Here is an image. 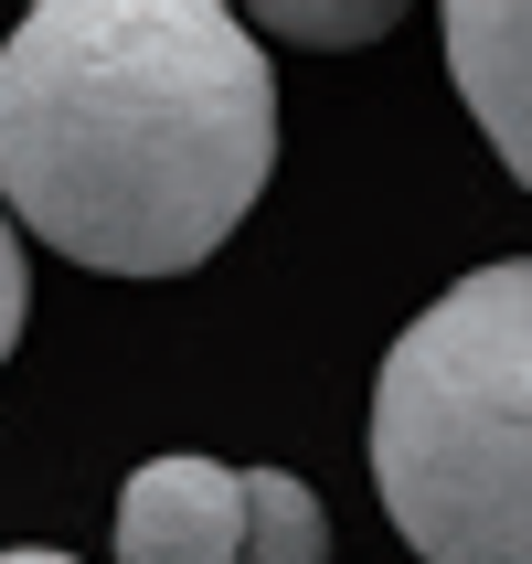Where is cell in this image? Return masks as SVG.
<instances>
[{"label":"cell","instance_id":"1","mask_svg":"<svg viewBox=\"0 0 532 564\" xmlns=\"http://www.w3.org/2000/svg\"><path fill=\"white\" fill-rule=\"evenodd\" d=\"M278 171V64L224 0H43L0 43V214L96 278H182Z\"/></svg>","mask_w":532,"mask_h":564},{"label":"cell","instance_id":"2","mask_svg":"<svg viewBox=\"0 0 532 564\" xmlns=\"http://www.w3.org/2000/svg\"><path fill=\"white\" fill-rule=\"evenodd\" d=\"M373 490L415 564H532V256L458 278L394 330Z\"/></svg>","mask_w":532,"mask_h":564},{"label":"cell","instance_id":"3","mask_svg":"<svg viewBox=\"0 0 532 564\" xmlns=\"http://www.w3.org/2000/svg\"><path fill=\"white\" fill-rule=\"evenodd\" d=\"M447 75L501 171L532 192V0H447Z\"/></svg>","mask_w":532,"mask_h":564},{"label":"cell","instance_id":"4","mask_svg":"<svg viewBox=\"0 0 532 564\" xmlns=\"http://www.w3.org/2000/svg\"><path fill=\"white\" fill-rule=\"evenodd\" d=\"M118 564H235V469L150 458L118 490Z\"/></svg>","mask_w":532,"mask_h":564},{"label":"cell","instance_id":"5","mask_svg":"<svg viewBox=\"0 0 532 564\" xmlns=\"http://www.w3.org/2000/svg\"><path fill=\"white\" fill-rule=\"evenodd\" d=\"M235 564H330V511L310 501V479L287 469L235 479Z\"/></svg>","mask_w":532,"mask_h":564},{"label":"cell","instance_id":"6","mask_svg":"<svg viewBox=\"0 0 532 564\" xmlns=\"http://www.w3.org/2000/svg\"><path fill=\"white\" fill-rule=\"evenodd\" d=\"M246 32H287V43H373V32H394V11L383 0H362V11H310V0H256V11H235Z\"/></svg>","mask_w":532,"mask_h":564},{"label":"cell","instance_id":"7","mask_svg":"<svg viewBox=\"0 0 532 564\" xmlns=\"http://www.w3.org/2000/svg\"><path fill=\"white\" fill-rule=\"evenodd\" d=\"M22 319H32V267H22L11 214H0V362H11V341H22Z\"/></svg>","mask_w":532,"mask_h":564},{"label":"cell","instance_id":"8","mask_svg":"<svg viewBox=\"0 0 532 564\" xmlns=\"http://www.w3.org/2000/svg\"><path fill=\"white\" fill-rule=\"evenodd\" d=\"M0 564H75V554H43V543H11Z\"/></svg>","mask_w":532,"mask_h":564}]
</instances>
